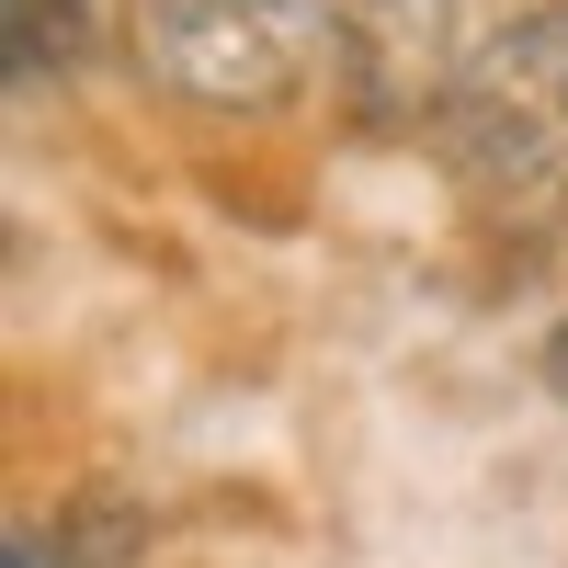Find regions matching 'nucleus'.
<instances>
[{
  "instance_id": "obj_1",
  "label": "nucleus",
  "mask_w": 568,
  "mask_h": 568,
  "mask_svg": "<svg viewBox=\"0 0 568 568\" xmlns=\"http://www.w3.org/2000/svg\"><path fill=\"white\" fill-rule=\"evenodd\" d=\"M444 160L500 216L568 194V0L500 23L466 58V80L444 91Z\"/></svg>"
},
{
  "instance_id": "obj_2",
  "label": "nucleus",
  "mask_w": 568,
  "mask_h": 568,
  "mask_svg": "<svg viewBox=\"0 0 568 568\" xmlns=\"http://www.w3.org/2000/svg\"><path fill=\"white\" fill-rule=\"evenodd\" d=\"M136 69L194 114H273L342 58V0H125Z\"/></svg>"
},
{
  "instance_id": "obj_3",
  "label": "nucleus",
  "mask_w": 568,
  "mask_h": 568,
  "mask_svg": "<svg viewBox=\"0 0 568 568\" xmlns=\"http://www.w3.org/2000/svg\"><path fill=\"white\" fill-rule=\"evenodd\" d=\"M489 34H466V0H342V58L364 103H444Z\"/></svg>"
},
{
  "instance_id": "obj_4",
  "label": "nucleus",
  "mask_w": 568,
  "mask_h": 568,
  "mask_svg": "<svg viewBox=\"0 0 568 568\" xmlns=\"http://www.w3.org/2000/svg\"><path fill=\"white\" fill-rule=\"evenodd\" d=\"M546 387L568 398V318H557V342H546Z\"/></svg>"
}]
</instances>
